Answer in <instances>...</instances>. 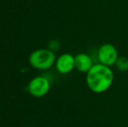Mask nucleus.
Returning a JSON list of instances; mask_svg holds the SVG:
<instances>
[{
  "label": "nucleus",
  "instance_id": "f257e3e1",
  "mask_svg": "<svg viewBox=\"0 0 128 127\" xmlns=\"http://www.w3.org/2000/svg\"><path fill=\"white\" fill-rule=\"evenodd\" d=\"M114 74L111 67L102 64H93L86 73V84L94 93H103L109 90L113 83Z\"/></svg>",
  "mask_w": 128,
  "mask_h": 127
},
{
  "label": "nucleus",
  "instance_id": "f03ea898",
  "mask_svg": "<svg viewBox=\"0 0 128 127\" xmlns=\"http://www.w3.org/2000/svg\"><path fill=\"white\" fill-rule=\"evenodd\" d=\"M55 53L50 49H38L32 51L29 57V63L34 69L46 71L55 64Z\"/></svg>",
  "mask_w": 128,
  "mask_h": 127
},
{
  "label": "nucleus",
  "instance_id": "7ed1b4c3",
  "mask_svg": "<svg viewBox=\"0 0 128 127\" xmlns=\"http://www.w3.org/2000/svg\"><path fill=\"white\" fill-rule=\"evenodd\" d=\"M51 84L46 77L37 76L30 81L28 85V92L32 97L42 98L49 92Z\"/></svg>",
  "mask_w": 128,
  "mask_h": 127
},
{
  "label": "nucleus",
  "instance_id": "20e7f679",
  "mask_svg": "<svg viewBox=\"0 0 128 127\" xmlns=\"http://www.w3.org/2000/svg\"><path fill=\"white\" fill-rule=\"evenodd\" d=\"M118 58V53L116 47L110 43H106L102 44L98 51V59L100 64L106 66L115 65Z\"/></svg>",
  "mask_w": 128,
  "mask_h": 127
},
{
  "label": "nucleus",
  "instance_id": "39448f33",
  "mask_svg": "<svg viewBox=\"0 0 128 127\" xmlns=\"http://www.w3.org/2000/svg\"><path fill=\"white\" fill-rule=\"evenodd\" d=\"M55 66L61 74H68L75 68V56L70 53H63L56 59Z\"/></svg>",
  "mask_w": 128,
  "mask_h": 127
},
{
  "label": "nucleus",
  "instance_id": "423d86ee",
  "mask_svg": "<svg viewBox=\"0 0 128 127\" xmlns=\"http://www.w3.org/2000/svg\"><path fill=\"white\" fill-rule=\"evenodd\" d=\"M92 58L86 53H79L75 56V68L82 73H87L93 66Z\"/></svg>",
  "mask_w": 128,
  "mask_h": 127
},
{
  "label": "nucleus",
  "instance_id": "0eeeda50",
  "mask_svg": "<svg viewBox=\"0 0 128 127\" xmlns=\"http://www.w3.org/2000/svg\"><path fill=\"white\" fill-rule=\"evenodd\" d=\"M116 68L120 71L125 72L128 71V58L126 57H118L116 64H115Z\"/></svg>",
  "mask_w": 128,
  "mask_h": 127
},
{
  "label": "nucleus",
  "instance_id": "6e6552de",
  "mask_svg": "<svg viewBox=\"0 0 128 127\" xmlns=\"http://www.w3.org/2000/svg\"><path fill=\"white\" fill-rule=\"evenodd\" d=\"M60 48V43L58 42V40H52L51 42H50L49 44V48L48 49H50L51 51H52L54 52V51H58V49Z\"/></svg>",
  "mask_w": 128,
  "mask_h": 127
}]
</instances>
